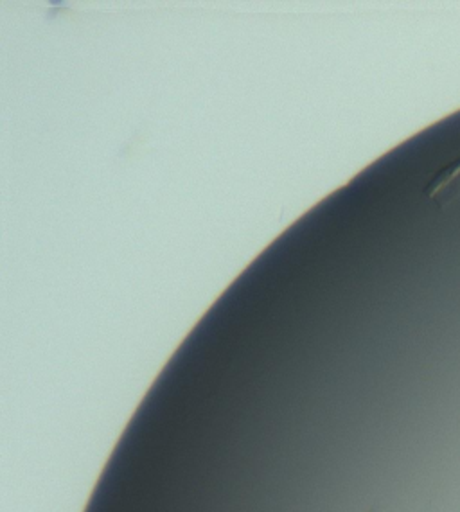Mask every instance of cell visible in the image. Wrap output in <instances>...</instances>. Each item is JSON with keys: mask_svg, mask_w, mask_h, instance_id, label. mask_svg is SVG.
Here are the masks:
<instances>
[{"mask_svg": "<svg viewBox=\"0 0 460 512\" xmlns=\"http://www.w3.org/2000/svg\"><path fill=\"white\" fill-rule=\"evenodd\" d=\"M426 195L439 209H446L460 196V159L441 169L425 187Z\"/></svg>", "mask_w": 460, "mask_h": 512, "instance_id": "cell-1", "label": "cell"}]
</instances>
